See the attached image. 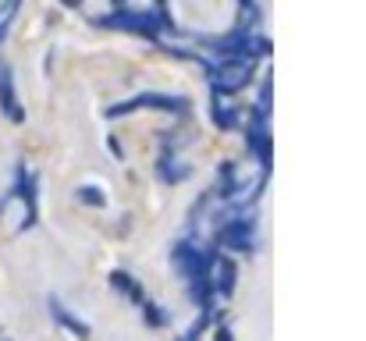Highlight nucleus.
<instances>
[{"instance_id":"obj_8","label":"nucleus","mask_w":366,"mask_h":341,"mask_svg":"<svg viewBox=\"0 0 366 341\" xmlns=\"http://www.w3.org/2000/svg\"><path fill=\"white\" fill-rule=\"evenodd\" d=\"M217 341H231V334H228V330H221V337H217Z\"/></svg>"},{"instance_id":"obj_2","label":"nucleus","mask_w":366,"mask_h":341,"mask_svg":"<svg viewBox=\"0 0 366 341\" xmlns=\"http://www.w3.org/2000/svg\"><path fill=\"white\" fill-rule=\"evenodd\" d=\"M0 107H4V114H8L11 121L22 118V107L15 103V86H11V72L8 68L0 72Z\"/></svg>"},{"instance_id":"obj_3","label":"nucleus","mask_w":366,"mask_h":341,"mask_svg":"<svg viewBox=\"0 0 366 341\" xmlns=\"http://www.w3.org/2000/svg\"><path fill=\"white\" fill-rule=\"evenodd\" d=\"M50 309H54V316H57V320H61V323H65L68 330H75L79 337H86V334H89V327H86V323H82L79 316H72V313H68V309H65V306H61L57 299H50Z\"/></svg>"},{"instance_id":"obj_5","label":"nucleus","mask_w":366,"mask_h":341,"mask_svg":"<svg viewBox=\"0 0 366 341\" xmlns=\"http://www.w3.org/2000/svg\"><path fill=\"white\" fill-rule=\"evenodd\" d=\"M217 267H221V292H231V284H235V263L221 256Z\"/></svg>"},{"instance_id":"obj_1","label":"nucleus","mask_w":366,"mask_h":341,"mask_svg":"<svg viewBox=\"0 0 366 341\" xmlns=\"http://www.w3.org/2000/svg\"><path fill=\"white\" fill-rule=\"evenodd\" d=\"M249 72H252V61H249V57H238V61H221L217 72H214V89H217V93H231V89L245 86Z\"/></svg>"},{"instance_id":"obj_6","label":"nucleus","mask_w":366,"mask_h":341,"mask_svg":"<svg viewBox=\"0 0 366 341\" xmlns=\"http://www.w3.org/2000/svg\"><path fill=\"white\" fill-rule=\"evenodd\" d=\"M15 15V8H0V36H4V29H8V18Z\"/></svg>"},{"instance_id":"obj_4","label":"nucleus","mask_w":366,"mask_h":341,"mask_svg":"<svg viewBox=\"0 0 366 341\" xmlns=\"http://www.w3.org/2000/svg\"><path fill=\"white\" fill-rule=\"evenodd\" d=\"M114 284H118L125 295H132L135 302H142V288L135 284V277H128V274H114Z\"/></svg>"},{"instance_id":"obj_7","label":"nucleus","mask_w":366,"mask_h":341,"mask_svg":"<svg viewBox=\"0 0 366 341\" xmlns=\"http://www.w3.org/2000/svg\"><path fill=\"white\" fill-rule=\"evenodd\" d=\"M82 199H86V203H103V196H100L96 189H82Z\"/></svg>"}]
</instances>
